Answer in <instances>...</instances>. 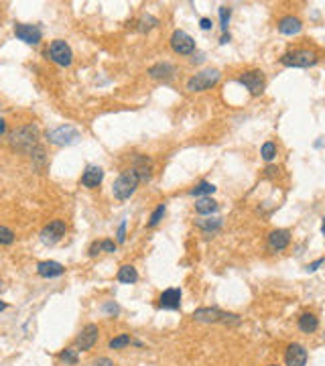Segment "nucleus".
I'll return each instance as SVG.
<instances>
[{
  "label": "nucleus",
  "instance_id": "8",
  "mask_svg": "<svg viewBox=\"0 0 325 366\" xmlns=\"http://www.w3.org/2000/svg\"><path fill=\"white\" fill-rule=\"evenodd\" d=\"M240 84L252 94V96H260L264 92V86H266V80H264V73L260 69H250L246 71L242 77H240Z\"/></svg>",
  "mask_w": 325,
  "mask_h": 366
},
{
  "label": "nucleus",
  "instance_id": "5",
  "mask_svg": "<svg viewBox=\"0 0 325 366\" xmlns=\"http://www.w3.org/2000/svg\"><path fill=\"white\" fill-rule=\"evenodd\" d=\"M220 71L218 69H201L199 73H195L189 82H187V90L189 92H205V90H209L211 86H215L218 82H220Z\"/></svg>",
  "mask_w": 325,
  "mask_h": 366
},
{
  "label": "nucleus",
  "instance_id": "33",
  "mask_svg": "<svg viewBox=\"0 0 325 366\" xmlns=\"http://www.w3.org/2000/svg\"><path fill=\"white\" fill-rule=\"evenodd\" d=\"M102 250H104V252H114V250H116L114 240H102Z\"/></svg>",
  "mask_w": 325,
  "mask_h": 366
},
{
  "label": "nucleus",
  "instance_id": "9",
  "mask_svg": "<svg viewBox=\"0 0 325 366\" xmlns=\"http://www.w3.org/2000/svg\"><path fill=\"white\" fill-rule=\"evenodd\" d=\"M98 338H100V328H98L96 324H88V326L79 332V336L75 338V348H77V352H79V350H84V352L92 350V348L96 346Z\"/></svg>",
  "mask_w": 325,
  "mask_h": 366
},
{
  "label": "nucleus",
  "instance_id": "11",
  "mask_svg": "<svg viewBox=\"0 0 325 366\" xmlns=\"http://www.w3.org/2000/svg\"><path fill=\"white\" fill-rule=\"evenodd\" d=\"M171 49L175 53H179V55H189V53L195 51V41L185 31H175L171 35Z\"/></svg>",
  "mask_w": 325,
  "mask_h": 366
},
{
  "label": "nucleus",
  "instance_id": "17",
  "mask_svg": "<svg viewBox=\"0 0 325 366\" xmlns=\"http://www.w3.org/2000/svg\"><path fill=\"white\" fill-rule=\"evenodd\" d=\"M102 179H104V171L100 167H96V165H90L82 175V185L88 187V189H94V187H98L102 183Z\"/></svg>",
  "mask_w": 325,
  "mask_h": 366
},
{
  "label": "nucleus",
  "instance_id": "30",
  "mask_svg": "<svg viewBox=\"0 0 325 366\" xmlns=\"http://www.w3.org/2000/svg\"><path fill=\"white\" fill-rule=\"evenodd\" d=\"M159 24V20L155 18V16H151V14H147V16H143L141 18V31L145 33V31H151L153 27H157Z\"/></svg>",
  "mask_w": 325,
  "mask_h": 366
},
{
  "label": "nucleus",
  "instance_id": "6",
  "mask_svg": "<svg viewBox=\"0 0 325 366\" xmlns=\"http://www.w3.org/2000/svg\"><path fill=\"white\" fill-rule=\"evenodd\" d=\"M47 57H49L53 63L61 65V67H69L71 61H73V51H71V47H69L65 41L55 39V41L49 45V49H47Z\"/></svg>",
  "mask_w": 325,
  "mask_h": 366
},
{
  "label": "nucleus",
  "instance_id": "2",
  "mask_svg": "<svg viewBox=\"0 0 325 366\" xmlns=\"http://www.w3.org/2000/svg\"><path fill=\"white\" fill-rule=\"evenodd\" d=\"M37 139H39V128L35 124H29V126H22L18 130H14L10 135V147L16 149V151H29L31 147L37 145Z\"/></svg>",
  "mask_w": 325,
  "mask_h": 366
},
{
  "label": "nucleus",
  "instance_id": "23",
  "mask_svg": "<svg viewBox=\"0 0 325 366\" xmlns=\"http://www.w3.org/2000/svg\"><path fill=\"white\" fill-rule=\"evenodd\" d=\"M197 226L205 232H215L222 228V218H201L197 220Z\"/></svg>",
  "mask_w": 325,
  "mask_h": 366
},
{
  "label": "nucleus",
  "instance_id": "19",
  "mask_svg": "<svg viewBox=\"0 0 325 366\" xmlns=\"http://www.w3.org/2000/svg\"><path fill=\"white\" fill-rule=\"evenodd\" d=\"M175 65L169 63V61H163V63H155L153 67H149V75L155 77V80H171L175 75Z\"/></svg>",
  "mask_w": 325,
  "mask_h": 366
},
{
  "label": "nucleus",
  "instance_id": "26",
  "mask_svg": "<svg viewBox=\"0 0 325 366\" xmlns=\"http://www.w3.org/2000/svg\"><path fill=\"white\" fill-rule=\"evenodd\" d=\"M57 358H59L63 364H77V350H73V348H65V350L59 352Z\"/></svg>",
  "mask_w": 325,
  "mask_h": 366
},
{
  "label": "nucleus",
  "instance_id": "41",
  "mask_svg": "<svg viewBox=\"0 0 325 366\" xmlns=\"http://www.w3.org/2000/svg\"><path fill=\"white\" fill-rule=\"evenodd\" d=\"M4 309H6V303H4V301H0V311H4Z\"/></svg>",
  "mask_w": 325,
  "mask_h": 366
},
{
  "label": "nucleus",
  "instance_id": "3",
  "mask_svg": "<svg viewBox=\"0 0 325 366\" xmlns=\"http://www.w3.org/2000/svg\"><path fill=\"white\" fill-rule=\"evenodd\" d=\"M139 183H141V179H139L137 171H134V169H128V171H124V173L114 181L112 193H114L116 199H128V197L137 191Z\"/></svg>",
  "mask_w": 325,
  "mask_h": 366
},
{
  "label": "nucleus",
  "instance_id": "16",
  "mask_svg": "<svg viewBox=\"0 0 325 366\" xmlns=\"http://www.w3.org/2000/svg\"><path fill=\"white\" fill-rule=\"evenodd\" d=\"M291 242V232L289 230H273L268 234V246L273 250H285Z\"/></svg>",
  "mask_w": 325,
  "mask_h": 366
},
{
  "label": "nucleus",
  "instance_id": "13",
  "mask_svg": "<svg viewBox=\"0 0 325 366\" xmlns=\"http://www.w3.org/2000/svg\"><path fill=\"white\" fill-rule=\"evenodd\" d=\"M307 358H309V354H307L305 346H301V344H297V342L287 346V352H285V362H287V366H305L307 364Z\"/></svg>",
  "mask_w": 325,
  "mask_h": 366
},
{
  "label": "nucleus",
  "instance_id": "42",
  "mask_svg": "<svg viewBox=\"0 0 325 366\" xmlns=\"http://www.w3.org/2000/svg\"><path fill=\"white\" fill-rule=\"evenodd\" d=\"M321 232L325 234V218H323V224H321Z\"/></svg>",
  "mask_w": 325,
  "mask_h": 366
},
{
  "label": "nucleus",
  "instance_id": "7",
  "mask_svg": "<svg viewBox=\"0 0 325 366\" xmlns=\"http://www.w3.org/2000/svg\"><path fill=\"white\" fill-rule=\"evenodd\" d=\"M79 139V130L77 128H73V126H57V128H51V130H47V141L51 143V145H59V147H63V145H71V143H75Z\"/></svg>",
  "mask_w": 325,
  "mask_h": 366
},
{
  "label": "nucleus",
  "instance_id": "28",
  "mask_svg": "<svg viewBox=\"0 0 325 366\" xmlns=\"http://www.w3.org/2000/svg\"><path fill=\"white\" fill-rule=\"evenodd\" d=\"M230 14H232V8H230V6H222V8H220V27H222V31H224V33L228 31V20H230Z\"/></svg>",
  "mask_w": 325,
  "mask_h": 366
},
{
  "label": "nucleus",
  "instance_id": "27",
  "mask_svg": "<svg viewBox=\"0 0 325 366\" xmlns=\"http://www.w3.org/2000/svg\"><path fill=\"white\" fill-rule=\"evenodd\" d=\"M260 155L264 161H273L277 157V145L275 143H264L262 149H260Z\"/></svg>",
  "mask_w": 325,
  "mask_h": 366
},
{
  "label": "nucleus",
  "instance_id": "25",
  "mask_svg": "<svg viewBox=\"0 0 325 366\" xmlns=\"http://www.w3.org/2000/svg\"><path fill=\"white\" fill-rule=\"evenodd\" d=\"M213 191H215V187H213L211 183L201 181L199 185H195V187L191 189V195H193V197H199V195H211Z\"/></svg>",
  "mask_w": 325,
  "mask_h": 366
},
{
  "label": "nucleus",
  "instance_id": "24",
  "mask_svg": "<svg viewBox=\"0 0 325 366\" xmlns=\"http://www.w3.org/2000/svg\"><path fill=\"white\" fill-rule=\"evenodd\" d=\"M128 344H132V340H130L128 334H120V336H116V338H112V340L108 342L110 350H120V348H126Z\"/></svg>",
  "mask_w": 325,
  "mask_h": 366
},
{
  "label": "nucleus",
  "instance_id": "35",
  "mask_svg": "<svg viewBox=\"0 0 325 366\" xmlns=\"http://www.w3.org/2000/svg\"><path fill=\"white\" fill-rule=\"evenodd\" d=\"M102 252V242H94L92 246H90V256H96V254H100Z\"/></svg>",
  "mask_w": 325,
  "mask_h": 366
},
{
  "label": "nucleus",
  "instance_id": "40",
  "mask_svg": "<svg viewBox=\"0 0 325 366\" xmlns=\"http://www.w3.org/2000/svg\"><path fill=\"white\" fill-rule=\"evenodd\" d=\"M4 130H6V122L0 118V135H4Z\"/></svg>",
  "mask_w": 325,
  "mask_h": 366
},
{
  "label": "nucleus",
  "instance_id": "38",
  "mask_svg": "<svg viewBox=\"0 0 325 366\" xmlns=\"http://www.w3.org/2000/svg\"><path fill=\"white\" fill-rule=\"evenodd\" d=\"M104 311H108V313H118L120 309H118L116 303H106V305H104Z\"/></svg>",
  "mask_w": 325,
  "mask_h": 366
},
{
  "label": "nucleus",
  "instance_id": "36",
  "mask_svg": "<svg viewBox=\"0 0 325 366\" xmlns=\"http://www.w3.org/2000/svg\"><path fill=\"white\" fill-rule=\"evenodd\" d=\"M94 366H114V362H112L110 358H106V356H102V358H98V360H94Z\"/></svg>",
  "mask_w": 325,
  "mask_h": 366
},
{
  "label": "nucleus",
  "instance_id": "15",
  "mask_svg": "<svg viewBox=\"0 0 325 366\" xmlns=\"http://www.w3.org/2000/svg\"><path fill=\"white\" fill-rule=\"evenodd\" d=\"M181 305V289H165L159 295V307L161 309H179Z\"/></svg>",
  "mask_w": 325,
  "mask_h": 366
},
{
  "label": "nucleus",
  "instance_id": "18",
  "mask_svg": "<svg viewBox=\"0 0 325 366\" xmlns=\"http://www.w3.org/2000/svg\"><path fill=\"white\" fill-rule=\"evenodd\" d=\"M301 29H303V22H301V18H297V16H293V14H289V16H283V18L279 20V31H281L283 35H289V37H293V35H297Z\"/></svg>",
  "mask_w": 325,
  "mask_h": 366
},
{
  "label": "nucleus",
  "instance_id": "20",
  "mask_svg": "<svg viewBox=\"0 0 325 366\" xmlns=\"http://www.w3.org/2000/svg\"><path fill=\"white\" fill-rule=\"evenodd\" d=\"M218 207H220L218 201L211 199V197H201V199L195 201V210H197V214H201V216H211V214L218 212Z\"/></svg>",
  "mask_w": 325,
  "mask_h": 366
},
{
  "label": "nucleus",
  "instance_id": "32",
  "mask_svg": "<svg viewBox=\"0 0 325 366\" xmlns=\"http://www.w3.org/2000/svg\"><path fill=\"white\" fill-rule=\"evenodd\" d=\"M323 263H325V258H317V260H313L311 265H307V269H305V271H307V273H315V271H317Z\"/></svg>",
  "mask_w": 325,
  "mask_h": 366
},
{
  "label": "nucleus",
  "instance_id": "37",
  "mask_svg": "<svg viewBox=\"0 0 325 366\" xmlns=\"http://www.w3.org/2000/svg\"><path fill=\"white\" fill-rule=\"evenodd\" d=\"M199 27H201L203 31H209V29H211V18H207V16H203V18L199 20Z\"/></svg>",
  "mask_w": 325,
  "mask_h": 366
},
{
  "label": "nucleus",
  "instance_id": "22",
  "mask_svg": "<svg viewBox=\"0 0 325 366\" xmlns=\"http://www.w3.org/2000/svg\"><path fill=\"white\" fill-rule=\"evenodd\" d=\"M116 279H118L120 283H126V285H130V283H137V281H139V273H137V269H134V267H130V265H124V267H120V269H118V275H116Z\"/></svg>",
  "mask_w": 325,
  "mask_h": 366
},
{
  "label": "nucleus",
  "instance_id": "4",
  "mask_svg": "<svg viewBox=\"0 0 325 366\" xmlns=\"http://www.w3.org/2000/svg\"><path fill=\"white\" fill-rule=\"evenodd\" d=\"M281 63L285 67H311L317 63V55L309 49H293L281 57Z\"/></svg>",
  "mask_w": 325,
  "mask_h": 366
},
{
  "label": "nucleus",
  "instance_id": "12",
  "mask_svg": "<svg viewBox=\"0 0 325 366\" xmlns=\"http://www.w3.org/2000/svg\"><path fill=\"white\" fill-rule=\"evenodd\" d=\"M14 35L26 45H39L43 33L37 24H14Z\"/></svg>",
  "mask_w": 325,
  "mask_h": 366
},
{
  "label": "nucleus",
  "instance_id": "1",
  "mask_svg": "<svg viewBox=\"0 0 325 366\" xmlns=\"http://www.w3.org/2000/svg\"><path fill=\"white\" fill-rule=\"evenodd\" d=\"M193 320L201 322V324H226V326L228 324H234V326L240 324V316L222 311L218 307H199L193 311Z\"/></svg>",
  "mask_w": 325,
  "mask_h": 366
},
{
  "label": "nucleus",
  "instance_id": "43",
  "mask_svg": "<svg viewBox=\"0 0 325 366\" xmlns=\"http://www.w3.org/2000/svg\"><path fill=\"white\" fill-rule=\"evenodd\" d=\"M2 289H4V283H2V281H0V291H2Z\"/></svg>",
  "mask_w": 325,
  "mask_h": 366
},
{
  "label": "nucleus",
  "instance_id": "14",
  "mask_svg": "<svg viewBox=\"0 0 325 366\" xmlns=\"http://www.w3.org/2000/svg\"><path fill=\"white\" fill-rule=\"evenodd\" d=\"M65 273V267L61 263L55 260H41L37 265V275L43 279H53V277H61Z\"/></svg>",
  "mask_w": 325,
  "mask_h": 366
},
{
  "label": "nucleus",
  "instance_id": "21",
  "mask_svg": "<svg viewBox=\"0 0 325 366\" xmlns=\"http://www.w3.org/2000/svg\"><path fill=\"white\" fill-rule=\"evenodd\" d=\"M319 328V320L315 313H303L299 318V330L305 332V334H313L315 330Z\"/></svg>",
  "mask_w": 325,
  "mask_h": 366
},
{
  "label": "nucleus",
  "instance_id": "10",
  "mask_svg": "<svg viewBox=\"0 0 325 366\" xmlns=\"http://www.w3.org/2000/svg\"><path fill=\"white\" fill-rule=\"evenodd\" d=\"M65 232H67L65 222L63 220H53L41 230V242L43 244H55L65 236Z\"/></svg>",
  "mask_w": 325,
  "mask_h": 366
},
{
  "label": "nucleus",
  "instance_id": "34",
  "mask_svg": "<svg viewBox=\"0 0 325 366\" xmlns=\"http://www.w3.org/2000/svg\"><path fill=\"white\" fill-rule=\"evenodd\" d=\"M124 240H126V222H122L120 228H118V242L122 244Z\"/></svg>",
  "mask_w": 325,
  "mask_h": 366
},
{
  "label": "nucleus",
  "instance_id": "31",
  "mask_svg": "<svg viewBox=\"0 0 325 366\" xmlns=\"http://www.w3.org/2000/svg\"><path fill=\"white\" fill-rule=\"evenodd\" d=\"M163 216H165V203H161L153 214H151V220H149V226L153 228V226H157L159 222L163 220Z\"/></svg>",
  "mask_w": 325,
  "mask_h": 366
},
{
  "label": "nucleus",
  "instance_id": "29",
  "mask_svg": "<svg viewBox=\"0 0 325 366\" xmlns=\"http://www.w3.org/2000/svg\"><path fill=\"white\" fill-rule=\"evenodd\" d=\"M14 242V232L6 226H0V244H12Z\"/></svg>",
  "mask_w": 325,
  "mask_h": 366
},
{
  "label": "nucleus",
  "instance_id": "39",
  "mask_svg": "<svg viewBox=\"0 0 325 366\" xmlns=\"http://www.w3.org/2000/svg\"><path fill=\"white\" fill-rule=\"evenodd\" d=\"M230 39H232V37H230V33H224V37L220 39V43H222V45H226V43H230Z\"/></svg>",
  "mask_w": 325,
  "mask_h": 366
},
{
  "label": "nucleus",
  "instance_id": "45",
  "mask_svg": "<svg viewBox=\"0 0 325 366\" xmlns=\"http://www.w3.org/2000/svg\"><path fill=\"white\" fill-rule=\"evenodd\" d=\"M323 340H325V334H323Z\"/></svg>",
  "mask_w": 325,
  "mask_h": 366
},
{
  "label": "nucleus",
  "instance_id": "44",
  "mask_svg": "<svg viewBox=\"0 0 325 366\" xmlns=\"http://www.w3.org/2000/svg\"><path fill=\"white\" fill-rule=\"evenodd\" d=\"M268 366H279V364H268Z\"/></svg>",
  "mask_w": 325,
  "mask_h": 366
}]
</instances>
